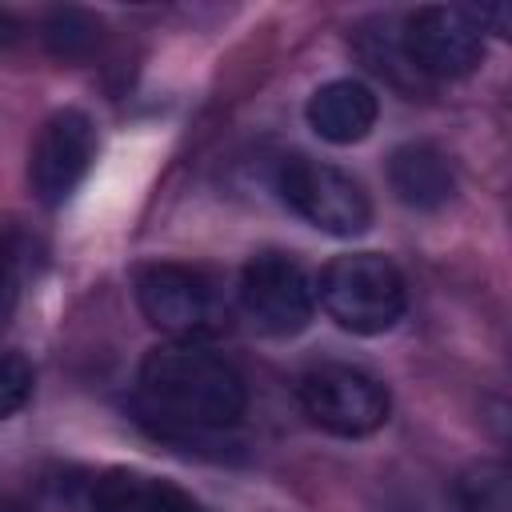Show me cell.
I'll return each instance as SVG.
<instances>
[{
	"label": "cell",
	"instance_id": "cell-10",
	"mask_svg": "<svg viewBox=\"0 0 512 512\" xmlns=\"http://www.w3.org/2000/svg\"><path fill=\"white\" fill-rule=\"evenodd\" d=\"M388 184L400 196V204H408L416 212H436L456 192V176H452L444 152L424 140L400 144L388 156Z\"/></svg>",
	"mask_w": 512,
	"mask_h": 512
},
{
	"label": "cell",
	"instance_id": "cell-2",
	"mask_svg": "<svg viewBox=\"0 0 512 512\" xmlns=\"http://www.w3.org/2000/svg\"><path fill=\"white\" fill-rule=\"evenodd\" d=\"M320 308L356 336L388 332L408 304V288L400 268L380 252H344L324 264L316 288Z\"/></svg>",
	"mask_w": 512,
	"mask_h": 512
},
{
	"label": "cell",
	"instance_id": "cell-16",
	"mask_svg": "<svg viewBox=\"0 0 512 512\" xmlns=\"http://www.w3.org/2000/svg\"><path fill=\"white\" fill-rule=\"evenodd\" d=\"M16 36V24H12V16L8 12H0V44H8Z\"/></svg>",
	"mask_w": 512,
	"mask_h": 512
},
{
	"label": "cell",
	"instance_id": "cell-9",
	"mask_svg": "<svg viewBox=\"0 0 512 512\" xmlns=\"http://www.w3.org/2000/svg\"><path fill=\"white\" fill-rule=\"evenodd\" d=\"M376 92L360 80H328L308 100V124L328 144H356L376 128Z\"/></svg>",
	"mask_w": 512,
	"mask_h": 512
},
{
	"label": "cell",
	"instance_id": "cell-13",
	"mask_svg": "<svg viewBox=\"0 0 512 512\" xmlns=\"http://www.w3.org/2000/svg\"><path fill=\"white\" fill-rule=\"evenodd\" d=\"M44 40L48 52L60 60H84L100 44V20L80 12V8H56L44 20Z\"/></svg>",
	"mask_w": 512,
	"mask_h": 512
},
{
	"label": "cell",
	"instance_id": "cell-15",
	"mask_svg": "<svg viewBox=\"0 0 512 512\" xmlns=\"http://www.w3.org/2000/svg\"><path fill=\"white\" fill-rule=\"evenodd\" d=\"M8 296H12V268H8V256H0V312L8 308Z\"/></svg>",
	"mask_w": 512,
	"mask_h": 512
},
{
	"label": "cell",
	"instance_id": "cell-14",
	"mask_svg": "<svg viewBox=\"0 0 512 512\" xmlns=\"http://www.w3.org/2000/svg\"><path fill=\"white\" fill-rule=\"evenodd\" d=\"M32 384H36V372H32L28 356L0 352V420L16 416L32 400Z\"/></svg>",
	"mask_w": 512,
	"mask_h": 512
},
{
	"label": "cell",
	"instance_id": "cell-7",
	"mask_svg": "<svg viewBox=\"0 0 512 512\" xmlns=\"http://www.w3.org/2000/svg\"><path fill=\"white\" fill-rule=\"evenodd\" d=\"M316 292L308 272L288 252H256L240 272V308L264 336H296L312 320Z\"/></svg>",
	"mask_w": 512,
	"mask_h": 512
},
{
	"label": "cell",
	"instance_id": "cell-1",
	"mask_svg": "<svg viewBox=\"0 0 512 512\" xmlns=\"http://www.w3.org/2000/svg\"><path fill=\"white\" fill-rule=\"evenodd\" d=\"M140 400L152 416L180 428H228L248 408L244 376L196 340H172L144 356Z\"/></svg>",
	"mask_w": 512,
	"mask_h": 512
},
{
	"label": "cell",
	"instance_id": "cell-5",
	"mask_svg": "<svg viewBox=\"0 0 512 512\" xmlns=\"http://www.w3.org/2000/svg\"><path fill=\"white\" fill-rule=\"evenodd\" d=\"M296 400L304 408V416L332 432V436H344V440H360V436H372L376 428H384L388 420V388L356 368V364H316L300 376L296 384Z\"/></svg>",
	"mask_w": 512,
	"mask_h": 512
},
{
	"label": "cell",
	"instance_id": "cell-6",
	"mask_svg": "<svg viewBox=\"0 0 512 512\" xmlns=\"http://www.w3.org/2000/svg\"><path fill=\"white\" fill-rule=\"evenodd\" d=\"M396 40L420 80H460L484 60V32L476 24V12L456 4L416 8Z\"/></svg>",
	"mask_w": 512,
	"mask_h": 512
},
{
	"label": "cell",
	"instance_id": "cell-12",
	"mask_svg": "<svg viewBox=\"0 0 512 512\" xmlns=\"http://www.w3.org/2000/svg\"><path fill=\"white\" fill-rule=\"evenodd\" d=\"M456 512H512L508 468L496 460H480L456 476Z\"/></svg>",
	"mask_w": 512,
	"mask_h": 512
},
{
	"label": "cell",
	"instance_id": "cell-8",
	"mask_svg": "<svg viewBox=\"0 0 512 512\" xmlns=\"http://www.w3.org/2000/svg\"><path fill=\"white\" fill-rule=\"evenodd\" d=\"M92 160H96V124H92V116L80 112V108L52 112L40 124L32 156H28V184L36 192V200L48 204V208L64 204L80 188V180L88 176Z\"/></svg>",
	"mask_w": 512,
	"mask_h": 512
},
{
	"label": "cell",
	"instance_id": "cell-3",
	"mask_svg": "<svg viewBox=\"0 0 512 512\" xmlns=\"http://www.w3.org/2000/svg\"><path fill=\"white\" fill-rule=\"evenodd\" d=\"M136 304H140L144 320L172 340L200 344L204 336L220 332V324H224L216 284L200 268L176 264V260H152V264L136 268Z\"/></svg>",
	"mask_w": 512,
	"mask_h": 512
},
{
	"label": "cell",
	"instance_id": "cell-11",
	"mask_svg": "<svg viewBox=\"0 0 512 512\" xmlns=\"http://www.w3.org/2000/svg\"><path fill=\"white\" fill-rule=\"evenodd\" d=\"M92 512H196V500L164 476L108 468L92 488Z\"/></svg>",
	"mask_w": 512,
	"mask_h": 512
},
{
	"label": "cell",
	"instance_id": "cell-4",
	"mask_svg": "<svg viewBox=\"0 0 512 512\" xmlns=\"http://www.w3.org/2000/svg\"><path fill=\"white\" fill-rule=\"evenodd\" d=\"M280 200L328 236H360L372 224V200L356 176L312 156H288L276 172Z\"/></svg>",
	"mask_w": 512,
	"mask_h": 512
}]
</instances>
